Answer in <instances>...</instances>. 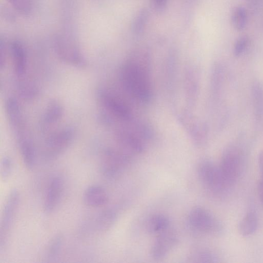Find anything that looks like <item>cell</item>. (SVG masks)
Here are the masks:
<instances>
[{"label":"cell","instance_id":"cell-5","mask_svg":"<svg viewBox=\"0 0 263 263\" xmlns=\"http://www.w3.org/2000/svg\"><path fill=\"white\" fill-rule=\"evenodd\" d=\"M128 153L109 148L102 155L100 169L104 178L116 179L124 173L129 164Z\"/></svg>","mask_w":263,"mask_h":263},{"label":"cell","instance_id":"cell-24","mask_svg":"<svg viewBox=\"0 0 263 263\" xmlns=\"http://www.w3.org/2000/svg\"><path fill=\"white\" fill-rule=\"evenodd\" d=\"M10 1L20 11L23 13L29 12L30 6L29 0H10Z\"/></svg>","mask_w":263,"mask_h":263},{"label":"cell","instance_id":"cell-6","mask_svg":"<svg viewBox=\"0 0 263 263\" xmlns=\"http://www.w3.org/2000/svg\"><path fill=\"white\" fill-rule=\"evenodd\" d=\"M20 200V193L16 189L9 193L2 212L0 227V250L6 245L8 236L10 234Z\"/></svg>","mask_w":263,"mask_h":263},{"label":"cell","instance_id":"cell-23","mask_svg":"<svg viewBox=\"0 0 263 263\" xmlns=\"http://www.w3.org/2000/svg\"><path fill=\"white\" fill-rule=\"evenodd\" d=\"M249 43V39L247 36H242L236 40L233 48L234 55L236 57L240 56L246 50Z\"/></svg>","mask_w":263,"mask_h":263},{"label":"cell","instance_id":"cell-20","mask_svg":"<svg viewBox=\"0 0 263 263\" xmlns=\"http://www.w3.org/2000/svg\"><path fill=\"white\" fill-rule=\"evenodd\" d=\"M189 260L193 263H215L217 262L218 257L212 251L199 249L191 253Z\"/></svg>","mask_w":263,"mask_h":263},{"label":"cell","instance_id":"cell-4","mask_svg":"<svg viewBox=\"0 0 263 263\" xmlns=\"http://www.w3.org/2000/svg\"><path fill=\"white\" fill-rule=\"evenodd\" d=\"M245 167V158L240 149L235 147L227 148L222 156L220 168L230 187L241 178Z\"/></svg>","mask_w":263,"mask_h":263},{"label":"cell","instance_id":"cell-14","mask_svg":"<svg viewBox=\"0 0 263 263\" xmlns=\"http://www.w3.org/2000/svg\"><path fill=\"white\" fill-rule=\"evenodd\" d=\"M118 216V213L115 208H110L104 210L96 219L95 225L99 232L109 230L115 225Z\"/></svg>","mask_w":263,"mask_h":263},{"label":"cell","instance_id":"cell-12","mask_svg":"<svg viewBox=\"0 0 263 263\" xmlns=\"http://www.w3.org/2000/svg\"><path fill=\"white\" fill-rule=\"evenodd\" d=\"M83 198L87 206L93 208H99L106 205L109 200L107 191L99 185L87 187L84 192Z\"/></svg>","mask_w":263,"mask_h":263},{"label":"cell","instance_id":"cell-22","mask_svg":"<svg viewBox=\"0 0 263 263\" xmlns=\"http://www.w3.org/2000/svg\"><path fill=\"white\" fill-rule=\"evenodd\" d=\"M13 170V163L10 157L5 156L1 162V177L3 181H7L11 176Z\"/></svg>","mask_w":263,"mask_h":263},{"label":"cell","instance_id":"cell-2","mask_svg":"<svg viewBox=\"0 0 263 263\" xmlns=\"http://www.w3.org/2000/svg\"><path fill=\"white\" fill-rule=\"evenodd\" d=\"M197 174L204 187L214 196H222L230 188L224 179L220 166L212 161L206 160L200 162Z\"/></svg>","mask_w":263,"mask_h":263},{"label":"cell","instance_id":"cell-25","mask_svg":"<svg viewBox=\"0 0 263 263\" xmlns=\"http://www.w3.org/2000/svg\"><path fill=\"white\" fill-rule=\"evenodd\" d=\"M168 0H152L154 7L159 10H162L168 3Z\"/></svg>","mask_w":263,"mask_h":263},{"label":"cell","instance_id":"cell-3","mask_svg":"<svg viewBox=\"0 0 263 263\" xmlns=\"http://www.w3.org/2000/svg\"><path fill=\"white\" fill-rule=\"evenodd\" d=\"M187 225L193 231L203 234L217 235L223 231L220 220L208 210L200 207L191 210L187 217Z\"/></svg>","mask_w":263,"mask_h":263},{"label":"cell","instance_id":"cell-11","mask_svg":"<svg viewBox=\"0 0 263 263\" xmlns=\"http://www.w3.org/2000/svg\"><path fill=\"white\" fill-rule=\"evenodd\" d=\"M56 50L60 58L66 63L76 67L85 66L84 58L80 50L72 43L65 40L57 41Z\"/></svg>","mask_w":263,"mask_h":263},{"label":"cell","instance_id":"cell-27","mask_svg":"<svg viewBox=\"0 0 263 263\" xmlns=\"http://www.w3.org/2000/svg\"><path fill=\"white\" fill-rule=\"evenodd\" d=\"M259 195L261 202L263 207V181H261L259 185Z\"/></svg>","mask_w":263,"mask_h":263},{"label":"cell","instance_id":"cell-19","mask_svg":"<svg viewBox=\"0 0 263 263\" xmlns=\"http://www.w3.org/2000/svg\"><path fill=\"white\" fill-rule=\"evenodd\" d=\"M231 22L236 30H244L246 28L247 22V13L246 10L241 6L235 7L231 14Z\"/></svg>","mask_w":263,"mask_h":263},{"label":"cell","instance_id":"cell-26","mask_svg":"<svg viewBox=\"0 0 263 263\" xmlns=\"http://www.w3.org/2000/svg\"><path fill=\"white\" fill-rule=\"evenodd\" d=\"M259 162L260 172L261 174V180L263 181V151L261 152L259 157Z\"/></svg>","mask_w":263,"mask_h":263},{"label":"cell","instance_id":"cell-10","mask_svg":"<svg viewBox=\"0 0 263 263\" xmlns=\"http://www.w3.org/2000/svg\"><path fill=\"white\" fill-rule=\"evenodd\" d=\"M64 181L62 178L55 176L49 183L45 200L43 210L47 214L53 213L60 203L64 192Z\"/></svg>","mask_w":263,"mask_h":263},{"label":"cell","instance_id":"cell-1","mask_svg":"<svg viewBox=\"0 0 263 263\" xmlns=\"http://www.w3.org/2000/svg\"><path fill=\"white\" fill-rule=\"evenodd\" d=\"M146 56L135 55L122 66L121 79L126 91L136 100L150 101L152 87Z\"/></svg>","mask_w":263,"mask_h":263},{"label":"cell","instance_id":"cell-9","mask_svg":"<svg viewBox=\"0 0 263 263\" xmlns=\"http://www.w3.org/2000/svg\"><path fill=\"white\" fill-rule=\"evenodd\" d=\"M179 239L177 232L170 229L157 235L151 249V257L155 260L165 258L177 247Z\"/></svg>","mask_w":263,"mask_h":263},{"label":"cell","instance_id":"cell-18","mask_svg":"<svg viewBox=\"0 0 263 263\" xmlns=\"http://www.w3.org/2000/svg\"><path fill=\"white\" fill-rule=\"evenodd\" d=\"M64 244V236L58 234L50 241L47 251V258L49 262L54 261L60 255Z\"/></svg>","mask_w":263,"mask_h":263},{"label":"cell","instance_id":"cell-21","mask_svg":"<svg viewBox=\"0 0 263 263\" xmlns=\"http://www.w3.org/2000/svg\"><path fill=\"white\" fill-rule=\"evenodd\" d=\"M148 13L147 10H143L137 14L132 25V30L134 33L139 34L143 32L148 20Z\"/></svg>","mask_w":263,"mask_h":263},{"label":"cell","instance_id":"cell-7","mask_svg":"<svg viewBox=\"0 0 263 263\" xmlns=\"http://www.w3.org/2000/svg\"><path fill=\"white\" fill-rule=\"evenodd\" d=\"M74 134L73 129L67 127L49 136L44 150L45 159L48 161H53L64 153L72 143Z\"/></svg>","mask_w":263,"mask_h":263},{"label":"cell","instance_id":"cell-15","mask_svg":"<svg viewBox=\"0 0 263 263\" xmlns=\"http://www.w3.org/2000/svg\"><path fill=\"white\" fill-rule=\"evenodd\" d=\"M11 52L15 73L17 77L23 76L26 70V58L22 46L19 43H13Z\"/></svg>","mask_w":263,"mask_h":263},{"label":"cell","instance_id":"cell-17","mask_svg":"<svg viewBox=\"0 0 263 263\" xmlns=\"http://www.w3.org/2000/svg\"><path fill=\"white\" fill-rule=\"evenodd\" d=\"M258 226V218L255 212L250 211L245 215L239 225V230L241 235L249 236L255 232Z\"/></svg>","mask_w":263,"mask_h":263},{"label":"cell","instance_id":"cell-8","mask_svg":"<svg viewBox=\"0 0 263 263\" xmlns=\"http://www.w3.org/2000/svg\"><path fill=\"white\" fill-rule=\"evenodd\" d=\"M99 99L103 109L113 118L122 121L131 120V113L127 105L115 94L102 90L99 93Z\"/></svg>","mask_w":263,"mask_h":263},{"label":"cell","instance_id":"cell-13","mask_svg":"<svg viewBox=\"0 0 263 263\" xmlns=\"http://www.w3.org/2000/svg\"><path fill=\"white\" fill-rule=\"evenodd\" d=\"M171 227L170 218L164 214H155L149 217L146 225V230L151 234L159 235L169 230Z\"/></svg>","mask_w":263,"mask_h":263},{"label":"cell","instance_id":"cell-16","mask_svg":"<svg viewBox=\"0 0 263 263\" xmlns=\"http://www.w3.org/2000/svg\"><path fill=\"white\" fill-rule=\"evenodd\" d=\"M64 109L61 104L57 101H50L47 108L43 117V122L45 125L49 126L56 123L63 117Z\"/></svg>","mask_w":263,"mask_h":263}]
</instances>
